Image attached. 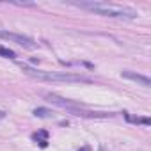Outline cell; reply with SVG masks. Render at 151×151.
I'll use <instances>...</instances> for the list:
<instances>
[{
  "instance_id": "7c38bea8",
  "label": "cell",
  "mask_w": 151,
  "mask_h": 151,
  "mask_svg": "<svg viewBox=\"0 0 151 151\" xmlns=\"http://www.w3.org/2000/svg\"><path fill=\"white\" fill-rule=\"evenodd\" d=\"M82 151H89V149H87V147H84V149H82Z\"/></svg>"
},
{
  "instance_id": "3957f363",
  "label": "cell",
  "mask_w": 151,
  "mask_h": 151,
  "mask_svg": "<svg viewBox=\"0 0 151 151\" xmlns=\"http://www.w3.org/2000/svg\"><path fill=\"white\" fill-rule=\"evenodd\" d=\"M0 39L13 41V43L22 45V46H27V48H34L36 46V41L32 37L23 36V34H16V32H9V30H2V29H0Z\"/></svg>"
},
{
  "instance_id": "8992f818",
  "label": "cell",
  "mask_w": 151,
  "mask_h": 151,
  "mask_svg": "<svg viewBox=\"0 0 151 151\" xmlns=\"http://www.w3.org/2000/svg\"><path fill=\"white\" fill-rule=\"evenodd\" d=\"M124 117H126L130 123H135V124H146V126H147V124L151 123L147 117H133V116H130V114H124Z\"/></svg>"
},
{
  "instance_id": "30bf717a",
  "label": "cell",
  "mask_w": 151,
  "mask_h": 151,
  "mask_svg": "<svg viewBox=\"0 0 151 151\" xmlns=\"http://www.w3.org/2000/svg\"><path fill=\"white\" fill-rule=\"evenodd\" d=\"M11 4H14V6H20V7H23V6H25V7H27V6H34L32 2H11Z\"/></svg>"
},
{
  "instance_id": "7a4b0ae2",
  "label": "cell",
  "mask_w": 151,
  "mask_h": 151,
  "mask_svg": "<svg viewBox=\"0 0 151 151\" xmlns=\"http://www.w3.org/2000/svg\"><path fill=\"white\" fill-rule=\"evenodd\" d=\"M71 6L80 7L101 16H110V18H124V20H133L137 18V11L123 6H112L107 2H71Z\"/></svg>"
},
{
  "instance_id": "5b68a950",
  "label": "cell",
  "mask_w": 151,
  "mask_h": 151,
  "mask_svg": "<svg viewBox=\"0 0 151 151\" xmlns=\"http://www.w3.org/2000/svg\"><path fill=\"white\" fill-rule=\"evenodd\" d=\"M121 75H123V78L133 80V82H137V84L142 86V87H151V80H149L147 77H144V75H140V73H135V71H123Z\"/></svg>"
},
{
  "instance_id": "ba28073f",
  "label": "cell",
  "mask_w": 151,
  "mask_h": 151,
  "mask_svg": "<svg viewBox=\"0 0 151 151\" xmlns=\"http://www.w3.org/2000/svg\"><path fill=\"white\" fill-rule=\"evenodd\" d=\"M0 57H6V59H16V53L6 46H0Z\"/></svg>"
},
{
  "instance_id": "277c9868",
  "label": "cell",
  "mask_w": 151,
  "mask_h": 151,
  "mask_svg": "<svg viewBox=\"0 0 151 151\" xmlns=\"http://www.w3.org/2000/svg\"><path fill=\"white\" fill-rule=\"evenodd\" d=\"M46 98H48L52 103H55V105H59V107H64V109H69V110H73V109H82V107H84V105L78 103V101H71V100L60 98V96L55 94V93H48Z\"/></svg>"
},
{
  "instance_id": "6da1fadb",
  "label": "cell",
  "mask_w": 151,
  "mask_h": 151,
  "mask_svg": "<svg viewBox=\"0 0 151 151\" xmlns=\"http://www.w3.org/2000/svg\"><path fill=\"white\" fill-rule=\"evenodd\" d=\"M22 69L25 75L37 80H45V82H68V84H91L89 77L84 75H75V73H66V71H41L36 68H30L27 64H22Z\"/></svg>"
},
{
  "instance_id": "8fae6325",
  "label": "cell",
  "mask_w": 151,
  "mask_h": 151,
  "mask_svg": "<svg viewBox=\"0 0 151 151\" xmlns=\"http://www.w3.org/2000/svg\"><path fill=\"white\" fill-rule=\"evenodd\" d=\"M4 117H6V112H4V110H0V119H4Z\"/></svg>"
},
{
  "instance_id": "9c48e42d",
  "label": "cell",
  "mask_w": 151,
  "mask_h": 151,
  "mask_svg": "<svg viewBox=\"0 0 151 151\" xmlns=\"http://www.w3.org/2000/svg\"><path fill=\"white\" fill-rule=\"evenodd\" d=\"M34 116H36V117H50L52 112H50L48 109H41V107H39V109L34 110Z\"/></svg>"
},
{
  "instance_id": "52a82bcc",
  "label": "cell",
  "mask_w": 151,
  "mask_h": 151,
  "mask_svg": "<svg viewBox=\"0 0 151 151\" xmlns=\"http://www.w3.org/2000/svg\"><path fill=\"white\" fill-rule=\"evenodd\" d=\"M32 139H34V140H37L43 147H46V142H48V140H46V139H48V133H46V132H39V133H34V135H32Z\"/></svg>"
}]
</instances>
